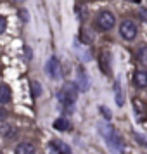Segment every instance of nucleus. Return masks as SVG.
Instances as JSON below:
<instances>
[{
    "label": "nucleus",
    "mask_w": 147,
    "mask_h": 154,
    "mask_svg": "<svg viewBox=\"0 0 147 154\" xmlns=\"http://www.w3.org/2000/svg\"><path fill=\"white\" fill-rule=\"evenodd\" d=\"M133 109L137 112V116H140V118L145 114V107L142 104V100H139V99H133Z\"/></svg>",
    "instance_id": "ddd939ff"
},
{
    "label": "nucleus",
    "mask_w": 147,
    "mask_h": 154,
    "mask_svg": "<svg viewBox=\"0 0 147 154\" xmlns=\"http://www.w3.org/2000/svg\"><path fill=\"white\" fill-rule=\"evenodd\" d=\"M0 154H2V152H0Z\"/></svg>",
    "instance_id": "393cba45"
},
{
    "label": "nucleus",
    "mask_w": 147,
    "mask_h": 154,
    "mask_svg": "<svg viewBox=\"0 0 147 154\" xmlns=\"http://www.w3.org/2000/svg\"><path fill=\"white\" fill-rule=\"evenodd\" d=\"M76 97H78V87L75 83H66L57 94V99L63 106H73Z\"/></svg>",
    "instance_id": "f257e3e1"
},
{
    "label": "nucleus",
    "mask_w": 147,
    "mask_h": 154,
    "mask_svg": "<svg viewBox=\"0 0 147 154\" xmlns=\"http://www.w3.org/2000/svg\"><path fill=\"white\" fill-rule=\"evenodd\" d=\"M100 111H102V112H104V114H106V118H107V119L111 118V114H109V111H107L106 107H100Z\"/></svg>",
    "instance_id": "4be33fe9"
},
{
    "label": "nucleus",
    "mask_w": 147,
    "mask_h": 154,
    "mask_svg": "<svg viewBox=\"0 0 147 154\" xmlns=\"http://www.w3.org/2000/svg\"><path fill=\"white\" fill-rule=\"evenodd\" d=\"M109 59H111L109 52H102V57H100V66H102V69H104L106 73H109V68H107V63H109Z\"/></svg>",
    "instance_id": "4468645a"
},
{
    "label": "nucleus",
    "mask_w": 147,
    "mask_h": 154,
    "mask_svg": "<svg viewBox=\"0 0 147 154\" xmlns=\"http://www.w3.org/2000/svg\"><path fill=\"white\" fill-rule=\"evenodd\" d=\"M54 128H56V130H59V132H68V130H71L69 119H66V118H57L56 121H54Z\"/></svg>",
    "instance_id": "6e6552de"
},
{
    "label": "nucleus",
    "mask_w": 147,
    "mask_h": 154,
    "mask_svg": "<svg viewBox=\"0 0 147 154\" xmlns=\"http://www.w3.org/2000/svg\"><path fill=\"white\" fill-rule=\"evenodd\" d=\"M0 133L11 139V137H14L17 132H16V128L12 125H9V123H0Z\"/></svg>",
    "instance_id": "f8f14e48"
},
{
    "label": "nucleus",
    "mask_w": 147,
    "mask_h": 154,
    "mask_svg": "<svg viewBox=\"0 0 147 154\" xmlns=\"http://www.w3.org/2000/svg\"><path fill=\"white\" fill-rule=\"evenodd\" d=\"M133 82H135V85L140 87V88L147 87V73L145 71H137L135 76H133Z\"/></svg>",
    "instance_id": "1a4fd4ad"
},
{
    "label": "nucleus",
    "mask_w": 147,
    "mask_h": 154,
    "mask_svg": "<svg viewBox=\"0 0 147 154\" xmlns=\"http://www.w3.org/2000/svg\"><path fill=\"white\" fill-rule=\"evenodd\" d=\"M47 73L54 80H57V78L61 76V64H59V59L56 56H52L49 59V63H47Z\"/></svg>",
    "instance_id": "39448f33"
},
{
    "label": "nucleus",
    "mask_w": 147,
    "mask_h": 154,
    "mask_svg": "<svg viewBox=\"0 0 147 154\" xmlns=\"http://www.w3.org/2000/svg\"><path fill=\"white\" fill-rule=\"evenodd\" d=\"M31 94H33V97H40V94H42V85L38 83V82H31Z\"/></svg>",
    "instance_id": "dca6fc26"
},
{
    "label": "nucleus",
    "mask_w": 147,
    "mask_h": 154,
    "mask_svg": "<svg viewBox=\"0 0 147 154\" xmlns=\"http://www.w3.org/2000/svg\"><path fill=\"white\" fill-rule=\"evenodd\" d=\"M14 154H35V146L29 142H21L19 146L16 147Z\"/></svg>",
    "instance_id": "0eeeda50"
},
{
    "label": "nucleus",
    "mask_w": 147,
    "mask_h": 154,
    "mask_svg": "<svg viewBox=\"0 0 147 154\" xmlns=\"http://www.w3.org/2000/svg\"><path fill=\"white\" fill-rule=\"evenodd\" d=\"M100 133L107 139L109 146L114 147L118 152H123V142H121V137H119L118 133H114L112 128H109V126H106V125H100Z\"/></svg>",
    "instance_id": "f03ea898"
},
{
    "label": "nucleus",
    "mask_w": 147,
    "mask_h": 154,
    "mask_svg": "<svg viewBox=\"0 0 147 154\" xmlns=\"http://www.w3.org/2000/svg\"><path fill=\"white\" fill-rule=\"evenodd\" d=\"M52 149L56 151L57 154H71V149L68 144H64L63 140H52Z\"/></svg>",
    "instance_id": "423d86ee"
},
{
    "label": "nucleus",
    "mask_w": 147,
    "mask_h": 154,
    "mask_svg": "<svg viewBox=\"0 0 147 154\" xmlns=\"http://www.w3.org/2000/svg\"><path fill=\"white\" fill-rule=\"evenodd\" d=\"M78 85H80V90H87V88H88V80H87V76H85L83 73L80 75V80H78Z\"/></svg>",
    "instance_id": "f3484780"
},
{
    "label": "nucleus",
    "mask_w": 147,
    "mask_h": 154,
    "mask_svg": "<svg viewBox=\"0 0 147 154\" xmlns=\"http://www.w3.org/2000/svg\"><path fill=\"white\" fill-rule=\"evenodd\" d=\"M9 100H11V88H9V85L0 83V104H5Z\"/></svg>",
    "instance_id": "9b49d317"
},
{
    "label": "nucleus",
    "mask_w": 147,
    "mask_h": 154,
    "mask_svg": "<svg viewBox=\"0 0 147 154\" xmlns=\"http://www.w3.org/2000/svg\"><path fill=\"white\" fill-rule=\"evenodd\" d=\"M137 59L142 64H147V47H140L139 52H137Z\"/></svg>",
    "instance_id": "2eb2a0df"
},
{
    "label": "nucleus",
    "mask_w": 147,
    "mask_h": 154,
    "mask_svg": "<svg viewBox=\"0 0 147 154\" xmlns=\"http://www.w3.org/2000/svg\"><path fill=\"white\" fill-rule=\"evenodd\" d=\"M119 33H121V36H123L125 40H133V38L137 36V26H135V23L123 21L121 26H119Z\"/></svg>",
    "instance_id": "20e7f679"
},
{
    "label": "nucleus",
    "mask_w": 147,
    "mask_h": 154,
    "mask_svg": "<svg viewBox=\"0 0 147 154\" xmlns=\"http://www.w3.org/2000/svg\"><path fill=\"white\" fill-rule=\"evenodd\" d=\"M4 114H5V112H4V111H0V118H4Z\"/></svg>",
    "instance_id": "5701e85b"
},
{
    "label": "nucleus",
    "mask_w": 147,
    "mask_h": 154,
    "mask_svg": "<svg viewBox=\"0 0 147 154\" xmlns=\"http://www.w3.org/2000/svg\"><path fill=\"white\" fill-rule=\"evenodd\" d=\"M81 42H85V43L92 42V35H88V31H81Z\"/></svg>",
    "instance_id": "a211bd4d"
},
{
    "label": "nucleus",
    "mask_w": 147,
    "mask_h": 154,
    "mask_svg": "<svg viewBox=\"0 0 147 154\" xmlns=\"http://www.w3.org/2000/svg\"><path fill=\"white\" fill-rule=\"evenodd\" d=\"M5 28H7V21H5V17H4V16H0V35L5 31Z\"/></svg>",
    "instance_id": "6ab92c4d"
},
{
    "label": "nucleus",
    "mask_w": 147,
    "mask_h": 154,
    "mask_svg": "<svg viewBox=\"0 0 147 154\" xmlns=\"http://www.w3.org/2000/svg\"><path fill=\"white\" fill-rule=\"evenodd\" d=\"M114 23H116V19H114L112 12H109V11H102L97 16V24H99V28H102V29H111L114 26Z\"/></svg>",
    "instance_id": "7ed1b4c3"
},
{
    "label": "nucleus",
    "mask_w": 147,
    "mask_h": 154,
    "mask_svg": "<svg viewBox=\"0 0 147 154\" xmlns=\"http://www.w3.org/2000/svg\"><path fill=\"white\" fill-rule=\"evenodd\" d=\"M16 2H24V0H16Z\"/></svg>",
    "instance_id": "b1692460"
},
{
    "label": "nucleus",
    "mask_w": 147,
    "mask_h": 154,
    "mask_svg": "<svg viewBox=\"0 0 147 154\" xmlns=\"http://www.w3.org/2000/svg\"><path fill=\"white\" fill-rule=\"evenodd\" d=\"M114 97H116V104H118L119 107L125 104L123 92H121V82H119V80H116V82H114Z\"/></svg>",
    "instance_id": "9d476101"
},
{
    "label": "nucleus",
    "mask_w": 147,
    "mask_h": 154,
    "mask_svg": "<svg viewBox=\"0 0 147 154\" xmlns=\"http://www.w3.org/2000/svg\"><path fill=\"white\" fill-rule=\"evenodd\" d=\"M21 17H23V21H24V23L29 21V14L26 12V11H21Z\"/></svg>",
    "instance_id": "aec40b11"
},
{
    "label": "nucleus",
    "mask_w": 147,
    "mask_h": 154,
    "mask_svg": "<svg viewBox=\"0 0 147 154\" xmlns=\"http://www.w3.org/2000/svg\"><path fill=\"white\" fill-rule=\"evenodd\" d=\"M135 139L140 140V142H142L144 146H147V139H145V137H142V135H135Z\"/></svg>",
    "instance_id": "412c9836"
}]
</instances>
